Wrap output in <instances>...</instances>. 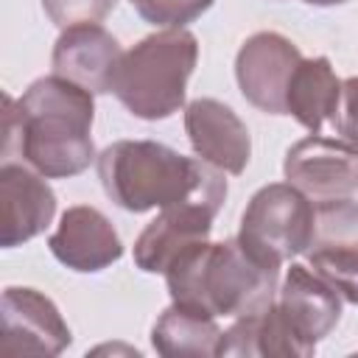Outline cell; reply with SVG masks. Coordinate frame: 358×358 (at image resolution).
Listing matches in <instances>:
<instances>
[{
    "label": "cell",
    "mask_w": 358,
    "mask_h": 358,
    "mask_svg": "<svg viewBox=\"0 0 358 358\" xmlns=\"http://www.w3.org/2000/svg\"><path fill=\"white\" fill-rule=\"evenodd\" d=\"M134 11L159 28H185L187 22L199 20L215 0H129Z\"/></svg>",
    "instance_id": "obj_20"
},
{
    "label": "cell",
    "mask_w": 358,
    "mask_h": 358,
    "mask_svg": "<svg viewBox=\"0 0 358 358\" xmlns=\"http://www.w3.org/2000/svg\"><path fill=\"white\" fill-rule=\"evenodd\" d=\"M123 50L117 39L98 22L70 25L53 45V73L90 90L92 95L112 92V78Z\"/></svg>",
    "instance_id": "obj_13"
},
{
    "label": "cell",
    "mask_w": 358,
    "mask_h": 358,
    "mask_svg": "<svg viewBox=\"0 0 358 358\" xmlns=\"http://www.w3.org/2000/svg\"><path fill=\"white\" fill-rule=\"evenodd\" d=\"M308 266L322 280H327L344 302L358 305V252L355 249H310Z\"/></svg>",
    "instance_id": "obj_19"
},
{
    "label": "cell",
    "mask_w": 358,
    "mask_h": 358,
    "mask_svg": "<svg viewBox=\"0 0 358 358\" xmlns=\"http://www.w3.org/2000/svg\"><path fill=\"white\" fill-rule=\"evenodd\" d=\"M0 246L14 249L42 235L56 215V193L48 176L25 162L0 165Z\"/></svg>",
    "instance_id": "obj_9"
},
{
    "label": "cell",
    "mask_w": 358,
    "mask_h": 358,
    "mask_svg": "<svg viewBox=\"0 0 358 358\" xmlns=\"http://www.w3.org/2000/svg\"><path fill=\"white\" fill-rule=\"evenodd\" d=\"M48 249L62 266L78 274H98L123 257V241L112 221L90 204H76L62 213L56 232L48 238Z\"/></svg>",
    "instance_id": "obj_11"
},
{
    "label": "cell",
    "mask_w": 358,
    "mask_h": 358,
    "mask_svg": "<svg viewBox=\"0 0 358 358\" xmlns=\"http://www.w3.org/2000/svg\"><path fill=\"white\" fill-rule=\"evenodd\" d=\"M117 6V0H42L45 14L62 31L81 22H103V17Z\"/></svg>",
    "instance_id": "obj_21"
},
{
    "label": "cell",
    "mask_w": 358,
    "mask_h": 358,
    "mask_svg": "<svg viewBox=\"0 0 358 358\" xmlns=\"http://www.w3.org/2000/svg\"><path fill=\"white\" fill-rule=\"evenodd\" d=\"M185 134L204 162L224 173H243L252 157V137L246 123L215 98H196L185 103Z\"/></svg>",
    "instance_id": "obj_10"
},
{
    "label": "cell",
    "mask_w": 358,
    "mask_h": 358,
    "mask_svg": "<svg viewBox=\"0 0 358 358\" xmlns=\"http://www.w3.org/2000/svg\"><path fill=\"white\" fill-rule=\"evenodd\" d=\"M308 6H319V8H327V6H341V3H350V0H302Z\"/></svg>",
    "instance_id": "obj_23"
},
{
    "label": "cell",
    "mask_w": 358,
    "mask_h": 358,
    "mask_svg": "<svg viewBox=\"0 0 358 358\" xmlns=\"http://www.w3.org/2000/svg\"><path fill=\"white\" fill-rule=\"evenodd\" d=\"M333 131L358 145V76H350L341 81V98H338V112L333 117Z\"/></svg>",
    "instance_id": "obj_22"
},
{
    "label": "cell",
    "mask_w": 358,
    "mask_h": 358,
    "mask_svg": "<svg viewBox=\"0 0 358 358\" xmlns=\"http://www.w3.org/2000/svg\"><path fill=\"white\" fill-rule=\"evenodd\" d=\"M215 215L218 207L204 201H185L159 210L134 241V266L145 274H165L185 249L210 238Z\"/></svg>",
    "instance_id": "obj_12"
},
{
    "label": "cell",
    "mask_w": 358,
    "mask_h": 358,
    "mask_svg": "<svg viewBox=\"0 0 358 358\" xmlns=\"http://www.w3.org/2000/svg\"><path fill=\"white\" fill-rule=\"evenodd\" d=\"M6 355H62L73 333L50 296L36 288L8 285L0 302Z\"/></svg>",
    "instance_id": "obj_8"
},
{
    "label": "cell",
    "mask_w": 358,
    "mask_h": 358,
    "mask_svg": "<svg viewBox=\"0 0 358 358\" xmlns=\"http://www.w3.org/2000/svg\"><path fill=\"white\" fill-rule=\"evenodd\" d=\"M285 182L310 201L347 199L358 193V145L341 137L310 134L296 140L282 162Z\"/></svg>",
    "instance_id": "obj_6"
},
{
    "label": "cell",
    "mask_w": 358,
    "mask_h": 358,
    "mask_svg": "<svg viewBox=\"0 0 358 358\" xmlns=\"http://www.w3.org/2000/svg\"><path fill=\"white\" fill-rule=\"evenodd\" d=\"M313 201L291 182L263 185L241 215L238 241L260 263L280 268L296 255H308L313 243Z\"/></svg>",
    "instance_id": "obj_5"
},
{
    "label": "cell",
    "mask_w": 358,
    "mask_h": 358,
    "mask_svg": "<svg viewBox=\"0 0 358 358\" xmlns=\"http://www.w3.org/2000/svg\"><path fill=\"white\" fill-rule=\"evenodd\" d=\"M341 98V81L330 64L327 56H313L296 64L288 92H285V115H291L299 126H305L310 134H322L324 123L333 126V117L338 112Z\"/></svg>",
    "instance_id": "obj_16"
},
{
    "label": "cell",
    "mask_w": 358,
    "mask_h": 358,
    "mask_svg": "<svg viewBox=\"0 0 358 358\" xmlns=\"http://www.w3.org/2000/svg\"><path fill=\"white\" fill-rule=\"evenodd\" d=\"M92 92L62 78H36L20 101L3 92V162L20 157L48 179L84 173L98 157Z\"/></svg>",
    "instance_id": "obj_1"
},
{
    "label": "cell",
    "mask_w": 358,
    "mask_h": 358,
    "mask_svg": "<svg viewBox=\"0 0 358 358\" xmlns=\"http://www.w3.org/2000/svg\"><path fill=\"white\" fill-rule=\"evenodd\" d=\"M277 305L291 322V327L308 341L319 344L341 322V296L336 288L322 280L310 266L291 263L277 291Z\"/></svg>",
    "instance_id": "obj_14"
},
{
    "label": "cell",
    "mask_w": 358,
    "mask_h": 358,
    "mask_svg": "<svg viewBox=\"0 0 358 358\" xmlns=\"http://www.w3.org/2000/svg\"><path fill=\"white\" fill-rule=\"evenodd\" d=\"M95 162L103 193L126 213L165 210L185 201H204L221 210L227 199L224 171L157 140H117Z\"/></svg>",
    "instance_id": "obj_2"
},
{
    "label": "cell",
    "mask_w": 358,
    "mask_h": 358,
    "mask_svg": "<svg viewBox=\"0 0 358 358\" xmlns=\"http://www.w3.org/2000/svg\"><path fill=\"white\" fill-rule=\"evenodd\" d=\"M173 302L210 316H252L277 302L280 268L260 263L238 238L193 243L165 271Z\"/></svg>",
    "instance_id": "obj_3"
},
{
    "label": "cell",
    "mask_w": 358,
    "mask_h": 358,
    "mask_svg": "<svg viewBox=\"0 0 358 358\" xmlns=\"http://www.w3.org/2000/svg\"><path fill=\"white\" fill-rule=\"evenodd\" d=\"M221 333L224 330L215 324V316L173 302L154 322L151 347L165 358H207L218 355Z\"/></svg>",
    "instance_id": "obj_17"
},
{
    "label": "cell",
    "mask_w": 358,
    "mask_h": 358,
    "mask_svg": "<svg viewBox=\"0 0 358 358\" xmlns=\"http://www.w3.org/2000/svg\"><path fill=\"white\" fill-rule=\"evenodd\" d=\"M199 39L187 28H162L123 50L112 95L140 120H165L185 106Z\"/></svg>",
    "instance_id": "obj_4"
},
{
    "label": "cell",
    "mask_w": 358,
    "mask_h": 358,
    "mask_svg": "<svg viewBox=\"0 0 358 358\" xmlns=\"http://www.w3.org/2000/svg\"><path fill=\"white\" fill-rule=\"evenodd\" d=\"M316 347L308 344L285 319L280 305H268L263 313L238 316L218 341V355L241 358H308Z\"/></svg>",
    "instance_id": "obj_15"
},
{
    "label": "cell",
    "mask_w": 358,
    "mask_h": 358,
    "mask_svg": "<svg viewBox=\"0 0 358 358\" xmlns=\"http://www.w3.org/2000/svg\"><path fill=\"white\" fill-rule=\"evenodd\" d=\"M313 210H316V221H313L310 249H355L358 252V201L352 196L313 201Z\"/></svg>",
    "instance_id": "obj_18"
},
{
    "label": "cell",
    "mask_w": 358,
    "mask_h": 358,
    "mask_svg": "<svg viewBox=\"0 0 358 358\" xmlns=\"http://www.w3.org/2000/svg\"><path fill=\"white\" fill-rule=\"evenodd\" d=\"M302 62L299 48L277 34L257 31L243 39L235 56V78L241 95L266 115H285V92L288 81Z\"/></svg>",
    "instance_id": "obj_7"
}]
</instances>
